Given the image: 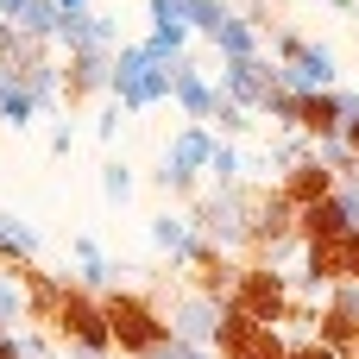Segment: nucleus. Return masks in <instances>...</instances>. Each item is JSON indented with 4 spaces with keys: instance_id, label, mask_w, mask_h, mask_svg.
<instances>
[{
    "instance_id": "obj_39",
    "label": "nucleus",
    "mask_w": 359,
    "mask_h": 359,
    "mask_svg": "<svg viewBox=\"0 0 359 359\" xmlns=\"http://www.w3.org/2000/svg\"><path fill=\"white\" fill-rule=\"evenodd\" d=\"M145 359H196V347H183V341H164V347H151Z\"/></svg>"
},
{
    "instance_id": "obj_4",
    "label": "nucleus",
    "mask_w": 359,
    "mask_h": 359,
    "mask_svg": "<svg viewBox=\"0 0 359 359\" xmlns=\"http://www.w3.org/2000/svg\"><path fill=\"white\" fill-rule=\"evenodd\" d=\"M221 309H240V316H252V322H290V278L284 271H271V265H240V278H233V290H227V303Z\"/></svg>"
},
{
    "instance_id": "obj_16",
    "label": "nucleus",
    "mask_w": 359,
    "mask_h": 359,
    "mask_svg": "<svg viewBox=\"0 0 359 359\" xmlns=\"http://www.w3.org/2000/svg\"><path fill=\"white\" fill-rule=\"evenodd\" d=\"M170 101L183 107V120H208V114H215V82H208L189 57H177V63H170Z\"/></svg>"
},
{
    "instance_id": "obj_9",
    "label": "nucleus",
    "mask_w": 359,
    "mask_h": 359,
    "mask_svg": "<svg viewBox=\"0 0 359 359\" xmlns=\"http://www.w3.org/2000/svg\"><path fill=\"white\" fill-rule=\"evenodd\" d=\"M271 82H278V63H271L265 50H252V57H227L215 88H221L227 101H240V107H252V114H259V101H265V88H271Z\"/></svg>"
},
{
    "instance_id": "obj_1",
    "label": "nucleus",
    "mask_w": 359,
    "mask_h": 359,
    "mask_svg": "<svg viewBox=\"0 0 359 359\" xmlns=\"http://www.w3.org/2000/svg\"><path fill=\"white\" fill-rule=\"evenodd\" d=\"M101 316H107V334H114V353L120 359H145L151 347L170 341V322H164V309L145 290H107Z\"/></svg>"
},
{
    "instance_id": "obj_43",
    "label": "nucleus",
    "mask_w": 359,
    "mask_h": 359,
    "mask_svg": "<svg viewBox=\"0 0 359 359\" xmlns=\"http://www.w3.org/2000/svg\"><path fill=\"white\" fill-rule=\"evenodd\" d=\"M353 189H359V177H353Z\"/></svg>"
},
{
    "instance_id": "obj_23",
    "label": "nucleus",
    "mask_w": 359,
    "mask_h": 359,
    "mask_svg": "<svg viewBox=\"0 0 359 359\" xmlns=\"http://www.w3.org/2000/svg\"><path fill=\"white\" fill-rule=\"evenodd\" d=\"M32 252H38V233H32L19 215H0V265L13 271V265H25Z\"/></svg>"
},
{
    "instance_id": "obj_13",
    "label": "nucleus",
    "mask_w": 359,
    "mask_h": 359,
    "mask_svg": "<svg viewBox=\"0 0 359 359\" xmlns=\"http://www.w3.org/2000/svg\"><path fill=\"white\" fill-rule=\"evenodd\" d=\"M297 233V208L278 196V189H252V252L265 259L278 240H290Z\"/></svg>"
},
{
    "instance_id": "obj_20",
    "label": "nucleus",
    "mask_w": 359,
    "mask_h": 359,
    "mask_svg": "<svg viewBox=\"0 0 359 359\" xmlns=\"http://www.w3.org/2000/svg\"><path fill=\"white\" fill-rule=\"evenodd\" d=\"M151 246L170 259V271H183V259H189V246H196L189 215H151Z\"/></svg>"
},
{
    "instance_id": "obj_40",
    "label": "nucleus",
    "mask_w": 359,
    "mask_h": 359,
    "mask_svg": "<svg viewBox=\"0 0 359 359\" xmlns=\"http://www.w3.org/2000/svg\"><path fill=\"white\" fill-rule=\"evenodd\" d=\"M0 359H25L19 353V334H0Z\"/></svg>"
},
{
    "instance_id": "obj_27",
    "label": "nucleus",
    "mask_w": 359,
    "mask_h": 359,
    "mask_svg": "<svg viewBox=\"0 0 359 359\" xmlns=\"http://www.w3.org/2000/svg\"><path fill=\"white\" fill-rule=\"evenodd\" d=\"M227 13H233L227 0H183V25H189V32H202V38H215Z\"/></svg>"
},
{
    "instance_id": "obj_41",
    "label": "nucleus",
    "mask_w": 359,
    "mask_h": 359,
    "mask_svg": "<svg viewBox=\"0 0 359 359\" xmlns=\"http://www.w3.org/2000/svg\"><path fill=\"white\" fill-rule=\"evenodd\" d=\"M341 139H347V145L359 151V120H347V126H341Z\"/></svg>"
},
{
    "instance_id": "obj_8",
    "label": "nucleus",
    "mask_w": 359,
    "mask_h": 359,
    "mask_svg": "<svg viewBox=\"0 0 359 359\" xmlns=\"http://www.w3.org/2000/svg\"><path fill=\"white\" fill-rule=\"evenodd\" d=\"M316 341H328L334 353L359 347V284H334L316 309Z\"/></svg>"
},
{
    "instance_id": "obj_44",
    "label": "nucleus",
    "mask_w": 359,
    "mask_h": 359,
    "mask_svg": "<svg viewBox=\"0 0 359 359\" xmlns=\"http://www.w3.org/2000/svg\"><path fill=\"white\" fill-rule=\"evenodd\" d=\"M353 13H359V0H353Z\"/></svg>"
},
{
    "instance_id": "obj_37",
    "label": "nucleus",
    "mask_w": 359,
    "mask_h": 359,
    "mask_svg": "<svg viewBox=\"0 0 359 359\" xmlns=\"http://www.w3.org/2000/svg\"><path fill=\"white\" fill-rule=\"evenodd\" d=\"M19 353H25V359H50V341H44V334H25V328H19Z\"/></svg>"
},
{
    "instance_id": "obj_19",
    "label": "nucleus",
    "mask_w": 359,
    "mask_h": 359,
    "mask_svg": "<svg viewBox=\"0 0 359 359\" xmlns=\"http://www.w3.org/2000/svg\"><path fill=\"white\" fill-rule=\"evenodd\" d=\"M208 151H215V133L202 126V120H189L177 139H170V151H164V164H177V170H208Z\"/></svg>"
},
{
    "instance_id": "obj_29",
    "label": "nucleus",
    "mask_w": 359,
    "mask_h": 359,
    "mask_svg": "<svg viewBox=\"0 0 359 359\" xmlns=\"http://www.w3.org/2000/svg\"><path fill=\"white\" fill-rule=\"evenodd\" d=\"M145 50H151L158 63H170V57H183V50H189V25H151V38H145Z\"/></svg>"
},
{
    "instance_id": "obj_21",
    "label": "nucleus",
    "mask_w": 359,
    "mask_h": 359,
    "mask_svg": "<svg viewBox=\"0 0 359 359\" xmlns=\"http://www.w3.org/2000/svg\"><path fill=\"white\" fill-rule=\"evenodd\" d=\"M208 44H215L221 57H252V50H265V32H259L246 13H227V19H221V32H215Z\"/></svg>"
},
{
    "instance_id": "obj_42",
    "label": "nucleus",
    "mask_w": 359,
    "mask_h": 359,
    "mask_svg": "<svg viewBox=\"0 0 359 359\" xmlns=\"http://www.w3.org/2000/svg\"><path fill=\"white\" fill-rule=\"evenodd\" d=\"M57 6H63V13H76V6H88V0H57Z\"/></svg>"
},
{
    "instance_id": "obj_32",
    "label": "nucleus",
    "mask_w": 359,
    "mask_h": 359,
    "mask_svg": "<svg viewBox=\"0 0 359 359\" xmlns=\"http://www.w3.org/2000/svg\"><path fill=\"white\" fill-rule=\"evenodd\" d=\"M101 196H107V202H126V196H133V164L107 158V164H101Z\"/></svg>"
},
{
    "instance_id": "obj_2",
    "label": "nucleus",
    "mask_w": 359,
    "mask_h": 359,
    "mask_svg": "<svg viewBox=\"0 0 359 359\" xmlns=\"http://www.w3.org/2000/svg\"><path fill=\"white\" fill-rule=\"evenodd\" d=\"M177 63V57H170ZM170 63H158L145 44H114V82L107 95L126 107V114H145L158 101H170Z\"/></svg>"
},
{
    "instance_id": "obj_3",
    "label": "nucleus",
    "mask_w": 359,
    "mask_h": 359,
    "mask_svg": "<svg viewBox=\"0 0 359 359\" xmlns=\"http://www.w3.org/2000/svg\"><path fill=\"white\" fill-rule=\"evenodd\" d=\"M189 227L202 240H215L221 252H233V259L252 252V189H208V196H196Z\"/></svg>"
},
{
    "instance_id": "obj_24",
    "label": "nucleus",
    "mask_w": 359,
    "mask_h": 359,
    "mask_svg": "<svg viewBox=\"0 0 359 359\" xmlns=\"http://www.w3.org/2000/svg\"><path fill=\"white\" fill-rule=\"evenodd\" d=\"M202 126H208V133H227V139H240V133H252V126H259V114H252V107H240V101H227V95L215 88V114H208Z\"/></svg>"
},
{
    "instance_id": "obj_6",
    "label": "nucleus",
    "mask_w": 359,
    "mask_h": 359,
    "mask_svg": "<svg viewBox=\"0 0 359 359\" xmlns=\"http://www.w3.org/2000/svg\"><path fill=\"white\" fill-rule=\"evenodd\" d=\"M303 284L316 290H334V284H359V252L353 233H328V240H303Z\"/></svg>"
},
{
    "instance_id": "obj_17",
    "label": "nucleus",
    "mask_w": 359,
    "mask_h": 359,
    "mask_svg": "<svg viewBox=\"0 0 359 359\" xmlns=\"http://www.w3.org/2000/svg\"><path fill=\"white\" fill-rule=\"evenodd\" d=\"M297 133H303V139H334V133H341V101H334V88L297 95Z\"/></svg>"
},
{
    "instance_id": "obj_25",
    "label": "nucleus",
    "mask_w": 359,
    "mask_h": 359,
    "mask_svg": "<svg viewBox=\"0 0 359 359\" xmlns=\"http://www.w3.org/2000/svg\"><path fill=\"white\" fill-rule=\"evenodd\" d=\"M38 120V101L25 95V82H13V76H0V126H32Z\"/></svg>"
},
{
    "instance_id": "obj_7",
    "label": "nucleus",
    "mask_w": 359,
    "mask_h": 359,
    "mask_svg": "<svg viewBox=\"0 0 359 359\" xmlns=\"http://www.w3.org/2000/svg\"><path fill=\"white\" fill-rule=\"evenodd\" d=\"M107 82H114V44L69 50V63H63V107H82V101L107 95Z\"/></svg>"
},
{
    "instance_id": "obj_22",
    "label": "nucleus",
    "mask_w": 359,
    "mask_h": 359,
    "mask_svg": "<svg viewBox=\"0 0 359 359\" xmlns=\"http://www.w3.org/2000/svg\"><path fill=\"white\" fill-rule=\"evenodd\" d=\"M69 252H76V265H82V290H101V284H114L126 265H114L95 240H69Z\"/></svg>"
},
{
    "instance_id": "obj_12",
    "label": "nucleus",
    "mask_w": 359,
    "mask_h": 359,
    "mask_svg": "<svg viewBox=\"0 0 359 359\" xmlns=\"http://www.w3.org/2000/svg\"><path fill=\"white\" fill-rule=\"evenodd\" d=\"M13 278H19V297H25V322L50 328V322H57V309H63V290H69V278H57V271H38L32 259H25V265H13Z\"/></svg>"
},
{
    "instance_id": "obj_35",
    "label": "nucleus",
    "mask_w": 359,
    "mask_h": 359,
    "mask_svg": "<svg viewBox=\"0 0 359 359\" xmlns=\"http://www.w3.org/2000/svg\"><path fill=\"white\" fill-rule=\"evenodd\" d=\"M284 359H341V353H334L328 341H316V334H309V341H297V347H290Z\"/></svg>"
},
{
    "instance_id": "obj_36",
    "label": "nucleus",
    "mask_w": 359,
    "mask_h": 359,
    "mask_svg": "<svg viewBox=\"0 0 359 359\" xmlns=\"http://www.w3.org/2000/svg\"><path fill=\"white\" fill-rule=\"evenodd\" d=\"M69 145H76V126L57 120V126H50V158H69Z\"/></svg>"
},
{
    "instance_id": "obj_5",
    "label": "nucleus",
    "mask_w": 359,
    "mask_h": 359,
    "mask_svg": "<svg viewBox=\"0 0 359 359\" xmlns=\"http://www.w3.org/2000/svg\"><path fill=\"white\" fill-rule=\"evenodd\" d=\"M208 347H215L221 359H284L290 353V341H284L271 322H252V316H240V309H221Z\"/></svg>"
},
{
    "instance_id": "obj_31",
    "label": "nucleus",
    "mask_w": 359,
    "mask_h": 359,
    "mask_svg": "<svg viewBox=\"0 0 359 359\" xmlns=\"http://www.w3.org/2000/svg\"><path fill=\"white\" fill-rule=\"evenodd\" d=\"M309 151H316V139H303V133H290V139H278V145H271V170L284 177V170H290V164H303Z\"/></svg>"
},
{
    "instance_id": "obj_11",
    "label": "nucleus",
    "mask_w": 359,
    "mask_h": 359,
    "mask_svg": "<svg viewBox=\"0 0 359 359\" xmlns=\"http://www.w3.org/2000/svg\"><path fill=\"white\" fill-rule=\"evenodd\" d=\"M164 322H170V341H183V347H208V341H215V322H221V303L202 297V290H183V297L164 309Z\"/></svg>"
},
{
    "instance_id": "obj_30",
    "label": "nucleus",
    "mask_w": 359,
    "mask_h": 359,
    "mask_svg": "<svg viewBox=\"0 0 359 359\" xmlns=\"http://www.w3.org/2000/svg\"><path fill=\"white\" fill-rule=\"evenodd\" d=\"M25 322V297H19V278L13 271H0V334H13Z\"/></svg>"
},
{
    "instance_id": "obj_38",
    "label": "nucleus",
    "mask_w": 359,
    "mask_h": 359,
    "mask_svg": "<svg viewBox=\"0 0 359 359\" xmlns=\"http://www.w3.org/2000/svg\"><path fill=\"white\" fill-rule=\"evenodd\" d=\"M334 101H341V126L359 120V88H334Z\"/></svg>"
},
{
    "instance_id": "obj_26",
    "label": "nucleus",
    "mask_w": 359,
    "mask_h": 359,
    "mask_svg": "<svg viewBox=\"0 0 359 359\" xmlns=\"http://www.w3.org/2000/svg\"><path fill=\"white\" fill-rule=\"evenodd\" d=\"M316 158L334 170V183H353V177H359V151L341 139V133H334V139H316Z\"/></svg>"
},
{
    "instance_id": "obj_18",
    "label": "nucleus",
    "mask_w": 359,
    "mask_h": 359,
    "mask_svg": "<svg viewBox=\"0 0 359 359\" xmlns=\"http://www.w3.org/2000/svg\"><path fill=\"white\" fill-rule=\"evenodd\" d=\"M13 82H25V95L38 101V114H57V107H63V63L38 57V63H25Z\"/></svg>"
},
{
    "instance_id": "obj_34",
    "label": "nucleus",
    "mask_w": 359,
    "mask_h": 359,
    "mask_svg": "<svg viewBox=\"0 0 359 359\" xmlns=\"http://www.w3.org/2000/svg\"><path fill=\"white\" fill-rule=\"evenodd\" d=\"M120 114H126V107H120V101H107V107L95 114V139H114V133H120Z\"/></svg>"
},
{
    "instance_id": "obj_15",
    "label": "nucleus",
    "mask_w": 359,
    "mask_h": 359,
    "mask_svg": "<svg viewBox=\"0 0 359 359\" xmlns=\"http://www.w3.org/2000/svg\"><path fill=\"white\" fill-rule=\"evenodd\" d=\"M120 32H114V19H101L95 6H76V13H57V32H50V44H63V50H88V44H114Z\"/></svg>"
},
{
    "instance_id": "obj_14",
    "label": "nucleus",
    "mask_w": 359,
    "mask_h": 359,
    "mask_svg": "<svg viewBox=\"0 0 359 359\" xmlns=\"http://www.w3.org/2000/svg\"><path fill=\"white\" fill-rule=\"evenodd\" d=\"M271 189H278V196H284L290 208H309V202H322V196L334 189V170H328V164H322V158L309 151V158H303V164H290V170H284V177H278Z\"/></svg>"
},
{
    "instance_id": "obj_33",
    "label": "nucleus",
    "mask_w": 359,
    "mask_h": 359,
    "mask_svg": "<svg viewBox=\"0 0 359 359\" xmlns=\"http://www.w3.org/2000/svg\"><path fill=\"white\" fill-rule=\"evenodd\" d=\"M151 177H158V189H164V196H189V202H196V183H202L196 170H177V164H158Z\"/></svg>"
},
{
    "instance_id": "obj_10",
    "label": "nucleus",
    "mask_w": 359,
    "mask_h": 359,
    "mask_svg": "<svg viewBox=\"0 0 359 359\" xmlns=\"http://www.w3.org/2000/svg\"><path fill=\"white\" fill-rule=\"evenodd\" d=\"M334 76H341V63H334V50L328 44H297L284 63H278V82L284 88H297V95H316V88H334Z\"/></svg>"
},
{
    "instance_id": "obj_28",
    "label": "nucleus",
    "mask_w": 359,
    "mask_h": 359,
    "mask_svg": "<svg viewBox=\"0 0 359 359\" xmlns=\"http://www.w3.org/2000/svg\"><path fill=\"white\" fill-rule=\"evenodd\" d=\"M240 151L227 145V139H215V151H208V177H215V189H240Z\"/></svg>"
}]
</instances>
